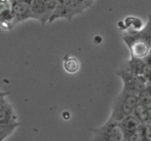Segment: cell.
Instances as JSON below:
<instances>
[{"label":"cell","instance_id":"18","mask_svg":"<svg viewBox=\"0 0 151 141\" xmlns=\"http://www.w3.org/2000/svg\"><path fill=\"white\" fill-rule=\"evenodd\" d=\"M142 31L143 33L147 36V38L150 40L151 42V15L149 16L147 25L144 27V28H143Z\"/></svg>","mask_w":151,"mask_h":141},{"label":"cell","instance_id":"13","mask_svg":"<svg viewBox=\"0 0 151 141\" xmlns=\"http://www.w3.org/2000/svg\"><path fill=\"white\" fill-rule=\"evenodd\" d=\"M142 124H146L149 120L147 105L139 102L132 114Z\"/></svg>","mask_w":151,"mask_h":141},{"label":"cell","instance_id":"16","mask_svg":"<svg viewBox=\"0 0 151 141\" xmlns=\"http://www.w3.org/2000/svg\"><path fill=\"white\" fill-rule=\"evenodd\" d=\"M139 102L147 105L151 103V83H148L145 88L139 94Z\"/></svg>","mask_w":151,"mask_h":141},{"label":"cell","instance_id":"11","mask_svg":"<svg viewBox=\"0 0 151 141\" xmlns=\"http://www.w3.org/2000/svg\"><path fill=\"white\" fill-rule=\"evenodd\" d=\"M119 124H120L121 128H122V131L125 134V137L128 134L135 131L137 129H138L142 125L141 123L133 115H129V116L124 118L122 121L119 122Z\"/></svg>","mask_w":151,"mask_h":141},{"label":"cell","instance_id":"3","mask_svg":"<svg viewBox=\"0 0 151 141\" xmlns=\"http://www.w3.org/2000/svg\"><path fill=\"white\" fill-rule=\"evenodd\" d=\"M122 39L129 49L131 57L143 60L151 52V42L142 31L125 34Z\"/></svg>","mask_w":151,"mask_h":141},{"label":"cell","instance_id":"12","mask_svg":"<svg viewBox=\"0 0 151 141\" xmlns=\"http://www.w3.org/2000/svg\"><path fill=\"white\" fill-rule=\"evenodd\" d=\"M147 129L145 124H142L138 129L125 136V141H147Z\"/></svg>","mask_w":151,"mask_h":141},{"label":"cell","instance_id":"1","mask_svg":"<svg viewBox=\"0 0 151 141\" xmlns=\"http://www.w3.org/2000/svg\"><path fill=\"white\" fill-rule=\"evenodd\" d=\"M92 0H58V4L50 22L58 19L71 21L75 16L81 15L89 7H92Z\"/></svg>","mask_w":151,"mask_h":141},{"label":"cell","instance_id":"4","mask_svg":"<svg viewBox=\"0 0 151 141\" xmlns=\"http://www.w3.org/2000/svg\"><path fill=\"white\" fill-rule=\"evenodd\" d=\"M93 138L91 141H125V134L119 122L109 119L101 127L91 129Z\"/></svg>","mask_w":151,"mask_h":141},{"label":"cell","instance_id":"17","mask_svg":"<svg viewBox=\"0 0 151 141\" xmlns=\"http://www.w3.org/2000/svg\"><path fill=\"white\" fill-rule=\"evenodd\" d=\"M20 124H12V125H1L0 124V140L4 141L7 137L10 135L17 128Z\"/></svg>","mask_w":151,"mask_h":141},{"label":"cell","instance_id":"22","mask_svg":"<svg viewBox=\"0 0 151 141\" xmlns=\"http://www.w3.org/2000/svg\"><path fill=\"white\" fill-rule=\"evenodd\" d=\"M7 94H8V93H7V92L0 91V97H5Z\"/></svg>","mask_w":151,"mask_h":141},{"label":"cell","instance_id":"15","mask_svg":"<svg viewBox=\"0 0 151 141\" xmlns=\"http://www.w3.org/2000/svg\"><path fill=\"white\" fill-rule=\"evenodd\" d=\"M63 67L66 72H69V73H75V72H78L79 69L80 64L77 59L73 57H68L64 59Z\"/></svg>","mask_w":151,"mask_h":141},{"label":"cell","instance_id":"8","mask_svg":"<svg viewBox=\"0 0 151 141\" xmlns=\"http://www.w3.org/2000/svg\"><path fill=\"white\" fill-rule=\"evenodd\" d=\"M17 116L13 106L7 101L0 107V124L1 125H12L17 124Z\"/></svg>","mask_w":151,"mask_h":141},{"label":"cell","instance_id":"7","mask_svg":"<svg viewBox=\"0 0 151 141\" xmlns=\"http://www.w3.org/2000/svg\"><path fill=\"white\" fill-rule=\"evenodd\" d=\"M10 9L14 15L16 25L31 19V0H13L10 1Z\"/></svg>","mask_w":151,"mask_h":141},{"label":"cell","instance_id":"5","mask_svg":"<svg viewBox=\"0 0 151 141\" xmlns=\"http://www.w3.org/2000/svg\"><path fill=\"white\" fill-rule=\"evenodd\" d=\"M58 4V0H31V19L42 25L50 22Z\"/></svg>","mask_w":151,"mask_h":141},{"label":"cell","instance_id":"21","mask_svg":"<svg viewBox=\"0 0 151 141\" xmlns=\"http://www.w3.org/2000/svg\"><path fill=\"white\" fill-rule=\"evenodd\" d=\"M147 112H148V115H149V119H150V118H151V103L147 105Z\"/></svg>","mask_w":151,"mask_h":141},{"label":"cell","instance_id":"19","mask_svg":"<svg viewBox=\"0 0 151 141\" xmlns=\"http://www.w3.org/2000/svg\"><path fill=\"white\" fill-rule=\"evenodd\" d=\"M10 1H2V0H0V13H1L4 9L10 7Z\"/></svg>","mask_w":151,"mask_h":141},{"label":"cell","instance_id":"2","mask_svg":"<svg viewBox=\"0 0 151 141\" xmlns=\"http://www.w3.org/2000/svg\"><path fill=\"white\" fill-rule=\"evenodd\" d=\"M138 103V96L122 90L115 98L110 118L119 123L124 118L132 115Z\"/></svg>","mask_w":151,"mask_h":141},{"label":"cell","instance_id":"23","mask_svg":"<svg viewBox=\"0 0 151 141\" xmlns=\"http://www.w3.org/2000/svg\"><path fill=\"white\" fill-rule=\"evenodd\" d=\"M0 141H3V140H0Z\"/></svg>","mask_w":151,"mask_h":141},{"label":"cell","instance_id":"20","mask_svg":"<svg viewBox=\"0 0 151 141\" xmlns=\"http://www.w3.org/2000/svg\"><path fill=\"white\" fill-rule=\"evenodd\" d=\"M8 101L5 98V97H0V107L3 106L4 104H5Z\"/></svg>","mask_w":151,"mask_h":141},{"label":"cell","instance_id":"6","mask_svg":"<svg viewBox=\"0 0 151 141\" xmlns=\"http://www.w3.org/2000/svg\"><path fill=\"white\" fill-rule=\"evenodd\" d=\"M117 75L123 82L122 90L134 95L138 96L148 84L142 76L135 75L123 68L120 67Z\"/></svg>","mask_w":151,"mask_h":141},{"label":"cell","instance_id":"10","mask_svg":"<svg viewBox=\"0 0 151 141\" xmlns=\"http://www.w3.org/2000/svg\"><path fill=\"white\" fill-rule=\"evenodd\" d=\"M15 26V17L10 6L0 13V27L2 30H10Z\"/></svg>","mask_w":151,"mask_h":141},{"label":"cell","instance_id":"14","mask_svg":"<svg viewBox=\"0 0 151 141\" xmlns=\"http://www.w3.org/2000/svg\"><path fill=\"white\" fill-rule=\"evenodd\" d=\"M125 25L127 29L131 30L128 33H137L142 30L144 28L142 20L133 16H130L125 19Z\"/></svg>","mask_w":151,"mask_h":141},{"label":"cell","instance_id":"9","mask_svg":"<svg viewBox=\"0 0 151 141\" xmlns=\"http://www.w3.org/2000/svg\"><path fill=\"white\" fill-rule=\"evenodd\" d=\"M145 67V64L143 60L133 57H131L129 60L125 61L123 64L121 66V68H123L135 75H141V76H142Z\"/></svg>","mask_w":151,"mask_h":141}]
</instances>
